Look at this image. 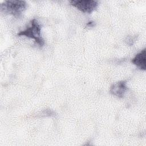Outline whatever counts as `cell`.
Here are the masks:
<instances>
[{
	"instance_id": "4",
	"label": "cell",
	"mask_w": 146,
	"mask_h": 146,
	"mask_svg": "<svg viewBox=\"0 0 146 146\" xmlns=\"http://www.w3.org/2000/svg\"><path fill=\"white\" fill-rule=\"evenodd\" d=\"M128 90L125 81H120L112 84L110 88V93L118 98H123Z\"/></svg>"
},
{
	"instance_id": "3",
	"label": "cell",
	"mask_w": 146,
	"mask_h": 146,
	"mask_svg": "<svg viewBox=\"0 0 146 146\" xmlns=\"http://www.w3.org/2000/svg\"><path fill=\"white\" fill-rule=\"evenodd\" d=\"M70 3L82 12L88 14L96 10L98 6V2L94 0H72Z\"/></svg>"
},
{
	"instance_id": "2",
	"label": "cell",
	"mask_w": 146,
	"mask_h": 146,
	"mask_svg": "<svg viewBox=\"0 0 146 146\" xmlns=\"http://www.w3.org/2000/svg\"><path fill=\"white\" fill-rule=\"evenodd\" d=\"M27 7L25 1H5L1 5V11L5 14L20 17Z\"/></svg>"
},
{
	"instance_id": "7",
	"label": "cell",
	"mask_w": 146,
	"mask_h": 146,
	"mask_svg": "<svg viewBox=\"0 0 146 146\" xmlns=\"http://www.w3.org/2000/svg\"><path fill=\"white\" fill-rule=\"evenodd\" d=\"M94 26H95V22L92 21H90L87 23V27H94Z\"/></svg>"
},
{
	"instance_id": "1",
	"label": "cell",
	"mask_w": 146,
	"mask_h": 146,
	"mask_svg": "<svg viewBox=\"0 0 146 146\" xmlns=\"http://www.w3.org/2000/svg\"><path fill=\"white\" fill-rule=\"evenodd\" d=\"M18 36H25L34 39L35 42L40 47L44 44V40L41 36V26L36 19L30 21V25L25 30L19 31Z\"/></svg>"
},
{
	"instance_id": "6",
	"label": "cell",
	"mask_w": 146,
	"mask_h": 146,
	"mask_svg": "<svg viewBox=\"0 0 146 146\" xmlns=\"http://www.w3.org/2000/svg\"><path fill=\"white\" fill-rule=\"evenodd\" d=\"M136 39V36H128L126 38L125 41L127 44H128L129 46H132L133 44V43L135 42Z\"/></svg>"
},
{
	"instance_id": "5",
	"label": "cell",
	"mask_w": 146,
	"mask_h": 146,
	"mask_svg": "<svg viewBox=\"0 0 146 146\" xmlns=\"http://www.w3.org/2000/svg\"><path fill=\"white\" fill-rule=\"evenodd\" d=\"M145 48H144L135 55V56L132 59V62L140 70H145Z\"/></svg>"
}]
</instances>
